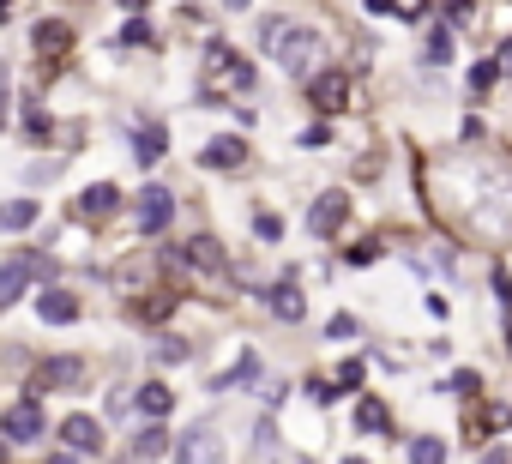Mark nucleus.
<instances>
[{"mask_svg":"<svg viewBox=\"0 0 512 464\" xmlns=\"http://www.w3.org/2000/svg\"><path fill=\"white\" fill-rule=\"evenodd\" d=\"M247 91H253V61L241 49H229V43H211L199 55V97L205 103H235Z\"/></svg>","mask_w":512,"mask_h":464,"instance_id":"obj_1","label":"nucleus"},{"mask_svg":"<svg viewBox=\"0 0 512 464\" xmlns=\"http://www.w3.org/2000/svg\"><path fill=\"white\" fill-rule=\"evenodd\" d=\"M266 49H272V61L284 67V73H308L314 67V49H320V37L308 31V25H290V19H266Z\"/></svg>","mask_w":512,"mask_h":464,"instance_id":"obj_2","label":"nucleus"},{"mask_svg":"<svg viewBox=\"0 0 512 464\" xmlns=\"http://www.w3.org/2000/svg\"><path fill=\"white\" fill-rule=\"evenodd\" d=\"M0 434H7V446H37L49 428H43V410H37V398H19L7 416H0Z\"/></svg>","mask_w":512,"mask_h":464,"instance_id":"obj_3","label":"nucleus"},{"mask_svg":"<svg viewBox=\"0 0 512 464\" xmlns=\"http://www.w3.org/2000/svg\"><path fill=\"white\" fill-rule=\"evenodd\" d=\"M31 278H49V260H43V254H13L7 272H0V308H13Z\"/></svg>","mask_w":512,"mask_h":464,"instance_id":"obj_4","label":"nucleus"},{"mask_svg":"<svg viewBox=\"0 0 512 464\" xmlns=\"http://www.w3.org/2000/svg\"><path fill=\"white\" fill-rule=\"evenodd\" d=\"M169 217H175V193L169 187H145L139 193V236H157Z\"/></svg>","mask_w":512,"mask_h":464,"instance_id":"obj_5","label":"nucleus"},{"mask_svg":"<svg viewBox=\"0 0 512 464\" xmlns=\"http://www.w3.org/2000/svg\"><path fill=\"white\" fill-rule=\"evenodd\" d=\"M308 103H314L320 115H338V109L350 103V79H344V73H320V79H308Z\"/></svg>","mask_w":512,"mask_h":464,"instance_id":"obj_6","label":"nucleus"},{"mask_svg":"<svg viewBox=\"0 0 512 464\" xmlns=\"http://www.w3.org/2000/svg\"><path fill=\"white\" fill-rule=\"evenodd\" d=\"M79 374H85V362H79V356H55V362H43V368H37V392H73V386H79Z\"/></svg>","mask_w":512,"mask_h":464,"instance_id":"obj_7","label":"nucleus"},{"mask_svg":"<svg viewBox=\"0 0 512 464\" xmlns=\"http://www.w3.org/2000/svg\"><path fill=\"white\" fill-rule=\"evenodd\" d=\"M181 266H193V272H211V278H223V272H229V260H223V248H217L211 236H193V242L181 248Z\"/></svg>","mask_w":512,"mask_h":464,"instance_id":"obj_8","label":"nucleus"},{"mask_svg":"<svg viewBox=\"0 0 512 464\" xmlns=\"http://www.w3.org/2000/svg\"><path fill=\"white\" fill-rule=\"evenodd\" d=\"M344 217H350V199H344V193H320L314 211H308L314 236H338V223H344Z\"/></svg>","mask_w":512,"mask_h":464,"instance_id":"obj_9","label":"nucleus"},{"mask_svg":"<svg viewBox=\"0 0 512 464\" xmlns=\"http://www.w3.org/2000/svg\"><path fill=\"white\" fill-rule=\"evenodd\" d=\"M61 440H67V452H103L97 416H67V422H61Z\"/></svg>","mask_w":512,"mask_h":464,"instance_id":"obj_10","label":"nucleus"},{"mask_svg":"<svg viewBox=\"0 0 512 464\" xmlns=\"http://www.w3.org/2000/svg\"><path fill=\"white\" fill-rule=\"evenodd\" d=\"M199 163H205V169H241V163H247V145H241L235 133H223V139H211V145L199 151Z\"/></svg>","mask_w":512,"mask_h":464,"instance_id":"obj_11","label":"nucleus"},{"mask_svg":"<svg viewBox=\"0 0 512 464\" xmlns=\"http://www.w3.org/2000/svg\"><path fill=\"white\" fill-rule=\"evenodd\" d=\"M67 43H73V25H61V19H43V25H37V55H43V61H61Z\"/></svg>","mask_w":512,"mask_h":464,"instance_id":"obj_12","label":"nucleus"},{"mask_svg":"<svg viewBox=\"0 0 512 464\" xmlns=\"http://www.w3.org/2000/svg\"><path fill=\"white\" fill-rule=\"evenodd\" d=\"M266 302H272V314H278V320H290V326L308 314V296H302L290 278H284V284H272V296H266Z\"/></svg>","mask_w":512,"mask_h":464,"instance_id":"obj_13","label":"nucleus"},{"mask_svg":"<svg viewBox=\"0 0 512 464\" xmlns=\"http://www.w3.org/2000/svg\"><path fill=\"white\" fill-rule=\"evenodd\" d=\"M115 205H121V187H109V181H97V187L79 193V217H109Z\"/></svg>","mask_w":512,"mask_h":464,"instance_id":"obj_14","label":"nucleus"},{"mask_svg":"<svg viewBox=\"0 0 512 464\" xmlns=\"http://www.w3.org/2000/svg\"><path fill=\"white\" fill-rule=\"evenodd\" d=\"M163 151H169V133H163L157 121H145V127L133 133V157H139V163H157Z\"/></svg>","mask_w":512,"mask_h":464,"instance_id":"obj_15","label":"nucleus"},{"mask_svg":"<svg viewBox=\"0 0 512 464\" xmlns=\"http://www.w3.org/2000/svg\"><path fill=\"white\" fill-rule=\"evenodd\" d=\"M169 410H175V392L157 386V380H145V386H139V416H157V422H163Z\"/></svg>","mask_w":512,"mask_h":464,"instance_id":"obj_16","label":"nucleus"},{"mask_svg":"<svg viewBox=\"0 0 512 464\" xmlns=\"http://www.w3.org/2000/svg\"><path fill=\"white\" fill-rule=\"evenodd\" d=\"M43 320H55V326H67V320H79V302L67 296V290H43Z\"/></svg>","mask_w":512,"mask_h":464,"instance_id":"obj_17","label":"nucleus"},{"mask_svg":"<svg viewBox=\"0 0 512 464\" xmlns=\"http://www.w3.org/2000/svg\"><path fill=\"white\" fill-rule=\"evenodd\" d=\"M356 428H362V434H392L386 404H380V398H362V404H356Z\"/></svg>","mask_w":512,"mask_h":464,"instance_id":"obj_18","label":"nucleus"},{"mask_svg":"<svg viewBox=\"0 0 512 464\" xmlns=\"http://www.w3.org/2000/svg\"><path fill=\"white\" fill-rule=\"evenodd\" d=\"M157 452H169V434L157 428V416L139 428V440H133V458H157Z\"/></svg>","mask_w":512,"mask_h":464,"instance_id":"obj_19","label":"nucleus"},{"mask_svg":"<svg viewBox=\"0 0 512 464\" xmlns=\"http://www.w3.org/2000/svg\"><path fill=\"white\" fill-rule=\"evenodd\" d=\"M422 61H428V67H446V61H452V31H446V25H434V31H428Z\"/></svg>","mask_w":512,"mask_h":464,"instance_id":"obj_20","label":"nucleus"},{"mask_svg":"<svg viewBox=\"0 0 512 464\" xmlns=\"http://www.w3.org/2000/svg\"><path fill=\"white\" fill-rule=\"evenodd\" d=\"M0 223H7V229H31L37 223V199H13L7 211H0Z\"/></svg>","mask_w":512,"mask_h":464,"instance_id":"obj_21","label":"nucleus"},{"mask_svg":"<svg viewBox=\"0 0 512 464\" xmlns=\"http://www.w3.org/2000/svg\"><path fill=\"white\" fill-rule=\"evenodd\" d=\"M253 374H260V356H241V362H235V368H229V374L217 380V392H229V386H247Z\"/></svg>","mask_w":512,"mask_h":464,"instance_id":"obj_22","label":"nucleus"},{"mask_svg":"<svg viewBox=\"0 0 512 464\" xmlns=\"http://www.w3.org/2000/svg\"><path fill=\"white\" fill-rule=\"evenodd\" d=\"M121 49H157V37H151V25H145V19H133V25L121 31Z\"/></svg>","mask_w":512,"mask_h":464,"instance_id":"obj_23","label":"nucleus"},{"mask_svg":"<svg viewBox=\"0 0 512 464\" xmlns=\"http://www.w3.org/2000/svg\"><path fill=\"white\" fill-rule=\"evenodd\" d=\"M500 67H506V61H476V67H470V91L482 97V91L494 85V73H500Z\"/></svg>","mask_w":512,"mask_h":464,"instance_id":"obj_24","label":"nucleus"},{"mask_svg":"<svg viewBox=\"0 0 512 464\" xmlns=\"http://www.w3.org/2000/svg\"><path fill=\"white\" fill-rule=\"evenodd\" d=\"M464 428H470V440L482 446V440H488V428H494V410H470V416H464Z\"/></svg>","mask_w":512,"mask_h":464,"instance_id":"obj_25","label":"nucleus"},{"mask_svg":"<svg viewBox=\"0 0 512 464\" xmlns=\"http://www.w3.org/2000/svg\"><path fill=\"white\" fill-rule=\"evenodd\" d=\"M169 314V296H151V302H133V320H163Z\"/></svg>","mask_w":512,"mask_h":464,"instance_id":"obj_26","label":"nucleus"},{"mask_svg":"<svg viewBox=\"0 0 512 464\" xmlns=\"http://www.w3.org/2000/svg\"><path fill=\"white\" fill-rule=\"evenodd\" d=\"M356 386H362V362H344L338 368V392H356Z\"/></svg>","mask_w":512,"mask_h":464,"instance_id":"obj_27","label":"nucleus"},{"mask_svg":"<svg viewBox=\"0 0 512 464\" xmlns=\"http://www.w3.org/2000/svg\"><path fill=\"white\" fill-rule=\"evenodd\" d=\"M199 434H205V428H193V434L181 440V458H205V452H211V440H199Z\"/></svg>","mask_w":512,"mask_h":464,"instance_id":"obj_28","label":"nucleus"},{"mask_svg":"<svg viewBox=\"0 0 512 464\" xmlns=\"http://www.w3.org/2000/svg\"><path fill=\"white\" fill-rule=\"evenodd\" d=\"M440 452H446L440 440H410V458H416V464H428V458H440Z\"/></svg>","mask_w":512,"mask_h":464,"instance_id":"obj_29","label":"nucleus"},{"mask_svg":"<svg viewBox=\"0 0 512 464\" xmlns=\"http://www.w3.org/2000/svg\"><path fill=\"white\" fill-rule=\"evenodd\" d=\"M253 229H260V236H266V242H278V236H284V223H278V217H266V211H260V217H253Z\"/></svg>","mask_w":512,"mask_h":464,"instance_id":"obj_30","label":"nucleus"},{"mask_svg":"<svg viewBox=\"0 0 512 464\" xmlns=\"http://www.w3.org/2000/svg\"><path fill=\"white\" fill-rule=\"evenodd\" d=\"M25 121H31V133H37V139H49V133H55V121H49L43 109H25Z\"/></svg>","mask_w":512,"mask_h":464,"instance_id":"obj_31","label":"nucleus"},{"mask_svg":"<svg viewBox=\"0 0 512 464\" xmlns=\"http://www.w3.org/2000/svg\"><path fill=\"white\" fill-rule=\"evenodd\" d=\"M356 332V320L350 314H332V326H326V338H350Z\"/></svg>","mask_w":512,"mask_h":464,"instance_id":"obj_32","label":"nucleus"},{"mask_svg":"<svg viewBox=\"0 0 512 464\" xmlns=\"http://www.w3.org/2000/svg\"><path fill=\"white\" fill-rule=\"evenodd\" d=\"M446 19H452V25H464V19H470V0H446Z\"/></svg>","mask_w":512,"mask_h":464,"instance_id":"obj_33","label":"nucleus"},{"mask_svg":"<svg viewBox=\"0 0 512 464\" xmlns=\"http://www.w3.org/2000/svg\"><path fill=\"white\" fill-rule=\"evenodd\" d=\"M121 7H127V13H145V0H121Z\"/></svg>","mask_w":512,"mask_h":464,"instance_id":"obj_34","label":"nucleus"}]
</instances>
